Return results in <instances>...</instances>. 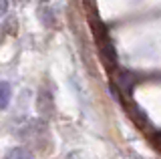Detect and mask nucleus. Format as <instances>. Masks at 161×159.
Here are the masks:
<instances>
[{
	"label": "nucleus",
	"mask_w": 161,
	"mask_h": 159,
	"mask_svg": "<svg viewBox=\"0 0 161 159\" xmlns=\"http://www.w3.org/2000/svg\"><path fill=\"white\" fill-rule=\"evenodd\" d=\"M38 20L42 22V26H54V12H53V6L47 2H40V6H38Z\"/></svg>",
	"instance_id": "1"
},
{
	"label": "nucleus",
	"mask_w": 161,
	"mask_h": 159,
	"mask_svg": "<svg viewBox=\"0 0 161 159\" xmlns=\"http://www.w3.org/2000/svg\"><path fill=\"white\" fill-rule=\"evenodd\" d=\"M12 99V85L8 81H0V109H6Z\"/></svg>",
	"instance_id": "2"
},
{
	"label": "nucleus",
	"mask_w": 161,
	"mask_h": 159,
	"mask_svg": "<svg viewBox=\"0 0 161 159\" xmlns=\"http://www.w3.org/2000/svg\"><path fill=\"white\" fill-rule=\"evenodd\" d=\"M4 159H34L32 153H28L24 147H12L6 151V155H4Z\"/></svg>",
	"instance_id": "3"
},
{
	"label": "nucleus",
	"mask_w": 161,
	"mask_h": 159,
	"mask_svg": "<svg viewBox=\"0 0 161 159\" xmlns=\"http://www.w3.org/2000/svg\"><path fill=\"white\" fill-rule=\"evenodd\" d=\"M8 8H10V2H8V0H0V16H4V14L8 12Z\"/></svg>",
	"instance_id": "4"
}]
</instances>
